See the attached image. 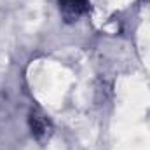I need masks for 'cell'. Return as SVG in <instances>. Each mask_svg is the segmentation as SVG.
Masks as SVG:
<instances>
[{
	"label": "cell",
	"instance_id": "obj_1",
	"mask_svg": "<svg viewBox=\"0 0 150 150\" xmlns=\"http://www.w3.org/2000/svg\"><path fill=\"white\" fill-rule=\"evenodd\" d=\"M28 122H30V129H32V134L37 138L38 142H45L49 140V136L52 134V122L49 120V117L44 112H40L38 108L30 112L28 117Z\"/></svg>",
	"mask_w": 150,
	"mask_h": 150
},
{
	"label": "cell",
	"instance_id": "obj_2",
	"mask_svg": "<svg viewBox=\"0 0 150 150\" xmlns=\"http://www.w3.org/2000/svg\"><path fill=\"white\" fill-rule=\"evenodd\" d=\"M59 11L67 23H74L89 11V0H59Z\"/></svg>",
	"mask_w": 150,
	"mask_h": 150
}]
</instances>
